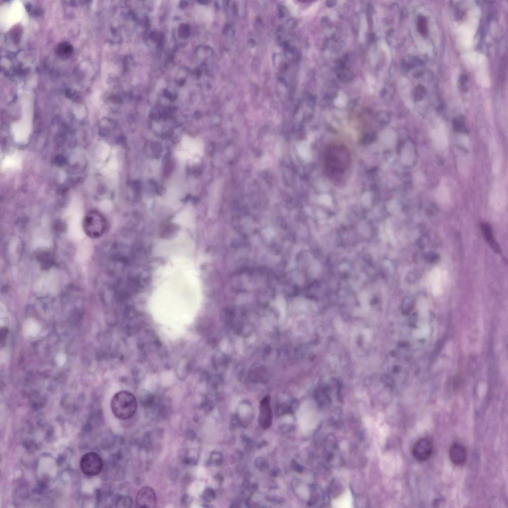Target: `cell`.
Here are the masks:
<instances>
[{"label": "cell", "mask_w": 508, "mask_h": 508, "mask_svg": "<svg viewBox=\"0 0 508 508\" xmlns=\"http://www.w3.org/2000/svg\"><path fill=\"white\" fill-rule=\"evenodd\" d=\"M71 46L67 43H63L58 48V53L62 56H67L71 52Z\"/></svg>", "instance_id": "cell-13"}, {"label": "cell", "mask_w": 508, "mask_h": 508, "mask_svg": "<svg viewBox=\"0 0 508 508\" xmlns=\"http://www.w3.org/2000/svg\"><path fill=\"white\" fill-rule=\"evenodd\" d=\"M481 229L484 238L490 247L496 253L500 254L501 253V248L495 240L490 224L488 223H482Z\"/></svg>", "instance_id": "cell-10"}, {"label": "cell", "mask_w": 508, "mask_h": 508, "mask_svg": "<svg viewBox=\"0 0 508 508\" xmlns=\"http://www.w3.org/2000/svg\"><path fill=\"white\" fill-rule=\"evenodd\" d=\"M106 228L107 222L105 218L97 211L88 212L83 219V230L91 238L100 237L104 233Z\"/></svg>", "instance_id": "cell-3"}, {"label": "cell", "mask_w": 508, "mask_h": 508, "mask_svg": "<svg viewBox=\"0 0 508 508\" xmlns=\"http://www.w3.org/2000/svg\"><path fill=\"white\" fill-rule=\"evenodd\" d=\"M431 137L433 145L436 149L443 150L447 147L448 139L446 129L443 124H440L433 129Z\"/></svg>", "instance_id": "cell-8"}, {"label": "cell", "mask_w": 508, "mask_h": 508, "mask_svg": "<svg viewBox=\"0 0 508 508\" xmlns=\"http://www.w3.org/2000/svg\"><path fill=\"white\" fill-rule=\"evenodd\" d=\"M433 448V443L430 439L428 438H420L414 443L413 446L412 456L417 461H426L431 456Z\"/></svg>", "instance_id": "cell-5"}, {"label": "cell", "mask_w": 508, "mask_h": 508, "mask_svg": "<svg viewBox=\"0 0 508 508\" xmlns=\"http://www.w3.org/2000/svg\"><path fill=\"white\" fill-rule=\"evenodd\" d=\"M111 409L118 418L127 420L135 414L137 403L135 396L127 390L120 391L113 397L111 402Z\"/></svg>", "instance_id": "cell-2"}, {"label": "cell", "mask_w": 508, "mask_h": 508, "mask_svg": "<svg viewBox=\"0 0 508 508\" xmlns=\"http://www.w3.org/2000/svg\"><path fill=\"white\" fill-rule=\"evenodd\" d=\"M449 456L452 464L457 466H461L466 462L467 450L462 444L455 443L453 444L449 448Z\"/></svg>", "instance_id": "cell-7"}, {"label": "cell", "mask_w": 508, "mask_h": 508, "mask_svg": "<svg viewBox=\"0 0 508 508\" xmlns=\"http://www.w3.org/2000/svg\"><path fill=\"white\" fill-rule=\"evenodd\" d=\"M425 259L430 262H436L440 259V256L437 254L428 253L425 256Z\"/></svg>", "instance_id": "cell-15"}, {"label": "cell", "mask_w": 508, "mask_h": 508, "mask_svg": "<svg viewBox=\"0 0 508 508\" xmlns=\"http://www.w3.org/2000/svg\"><path fill=\"white\" fill-rule=\"evenodd\" d=\"M80 468L86 475L93 476L98 474L103 468V461L100 456L95 452L84 454L80 461Z\"/></svg>", "instance_id": "cell-4"}, {"label": "cell", "mask_w": 508, "mask_h": 508, "mask_svg": "<svg viewBox=\"0 0 508 508\" xmlns=\"http://www.w3.org/2000/svg\"><path fill=\"white\" fill-rule=\"evenodd\" d=\"M156 496L152 488L150 486L142 487L138 492L136 498V507L137 508H153L156 504Z\"/></svg>", "instance_id": "cell-6"}, {"label": "cell", "mask_w": 508, "mask_h": 508, "mask_svg": "<svg viewBox=\"0 0 508 508\" xmlns=\"http://www.w3.org/2000/svg\"><path fill=\"white\" fill-rule=\"evenodd\" d=\"M425 88L422 85H419L415 88L414 93L416 98L420 99L421 98V97H423L424 94L425 93Z\"/></svg>", "instance_id": "cell-14"}, {"label": "cell", "mask_w": 508, "mask_h": 508, "mask_svg": "<svg viewBox=\"0 0 508 508\" xmlns=\"http://www.w3.org/2000/svg\"><path fill=\"white\" fill-rule=\"evenodd\" d=\"M417 26L418 31L423 36L428 33L427 20L424 16H420L418 17Z\"/></svg>", "instance_id": "cell-11"}, {"label": "cell", "mask_w": 508, "mask_h": 508, "mask_svg": "<svg viewBox=\"0 0 508 508\" xmlns=\"http://www.w3.org/2000/svg\"><path fill=\"white\" fill-rule=\"evenodd\" d=\"M272 412L269 404V398L265 397L260 404V415L259 421L260 424L264 428H268L272 421Z\"/></svg>", "instance_id": "cell-9"}, {"label": "cell", "mask_w": 508, "mask_h": 508, "mask_svg": "<svg viewBox=\"0 0 508 508\" xmlns=\"http://www.w3.org/2000/svg\"><path fill=\"white\" fill-rule=\"evenodd\" d=\"M65 359V357L63 354L59 355L57 358L58 363L59 364V365H63V364L64 362Z\"/></svg>", "instance_id": "cell-16"}, {"label": "cell", "mask_w": 508, "mask_h": 508, "mask_svg": "<svg viewBox=\"0 0 508 508\" xmlns=\"http://www.w3.org/2000/svg\"><path fill=\"white\" fill-rule=\"evenodd\" d=\"M25 329L28 334L31 335H34L38 332L39 326L34 321L28 320L26 322Z\"/></svg>", "instance_id": "cell-12"}, {"label": "cell", "mask_w": 508, "mask_h": 508, "mask_svg": "<svg viewBox=\"0 0 508 508\" xmlns=\"http://www.w3.org/2000/svg\"><path fill=\"white\" fill-rule=\"evenodd\" d=\"M351 162L350 152L342 144L331 143L327 145L324 151V168L330 177L343 176L349 168Z\"/></svg>", "instance_id": "cell-1"}]
</instances>
